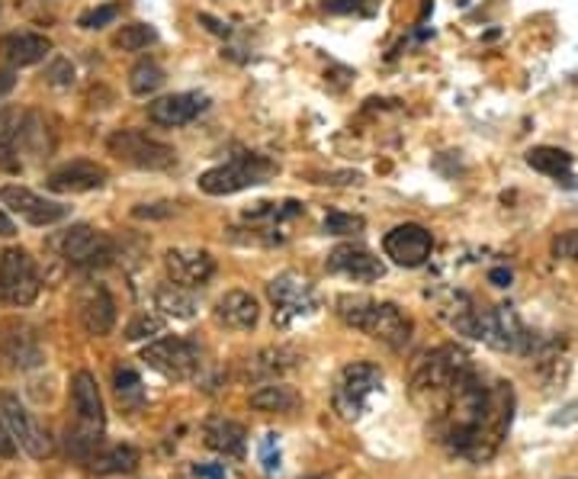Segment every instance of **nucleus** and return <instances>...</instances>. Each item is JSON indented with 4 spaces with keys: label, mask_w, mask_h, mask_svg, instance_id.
<instances>
[{
    "label": "nucleus",
    "mask_w": 578,
    "mask_h": 479,
    "mask_svg": "<svg viewBox=\"0 0 578 479\" xmlns=\"http://www.w3.org/2000/svg\"><path fill=\"white\" fill-rule=\"evenodd\" d=\"M514 415V392L508 383H486L476 370H469L454 390L431 409L434 432L466 460H489L511 428Z\"/></svg>",
    "instance_id": "1"
},
{
    "label": "nucleus",
    "mask_w": 578,
    "mask_h": 479,
    "mask_svg": "<svg viewBox=\"0 0 578 479\" xmlns=\"http://www.w3.org/2000/svg\"><path fill=\"white\" fill-rule=\"evenodd\" d=\"M337 315L351 328L370 335V338L389 345V348H405L412 342V319L396 303H376L367 297H341Z\"/></svg>",
    "instance_id": "2"
},
{
    "label": "nucleus",
    "mask_w": 578,
    "mask_h": 479,
    "mask_svg": "<svg viewBox=\"0 0 578 479\" xmlns=\"http://www.w3.org/2000/svg\"><path fill=\"white\" fill-rule=\"evenodd\" d=\"M469 370H476L473 360H469V354L463 348H456V345H444V348L424 354L412 377L414 402H421L427 412L437 409L441 399L454 390Z\"/></svg>",
    "instance_id": "3"
},
{
    "label": "nucleus",
    "mask_w": 578,
    "mask_h": 479,
    "mask_svg": "<svg viewBox=\"0 0 578 479\" xmlns=\"http://www.w3.org/2000/svg\"><path fill=\"white\" fill-rule=\"evenodd\" d=\"M277 175V165L264 155H238L219 168H209L207 175H200V190L209 197H229L238 190H248L257 183H267Z\"/></svg>",
    "instance_id": "4"
},
{
    "label": "nucleus",
    "mask_w": 578,
    "mask_h": 479,
    "mask_svg": "<svg viewBox=\"0 0 578 479\" xmlns=\"http://www.w3.org/2000/svg\"><path fill=\"white\" fill-rule=\"evenodd\" d=\"M382 387V370L373 367V364H347L341 374H337V383H334V412L347 422L360 419L367 409H370V399Z\"/></svg>",
    "instance_id": "5"
},
{
    "label": "nucleus",
    "mask_w": 578,
    "mask_h": 479,
    "mask_svg": "<svg viewBox=\"0 0 578 479\" xmlns=\"http://www.w3.org/2000/svg\"><path fill=\"white\" fill-rule=\"evenodd\" d=\"M55 248L65 261L71 267H81V270H97V267H107L116 258V245L110 235L103 232H93L90 225H71L68 232H62L55 238Z\"/></svg>",
    "instance_id": "6"
},
{
    "label": "nucleus",
    "mask_w": 578,
    "mask_h": 479,
    "mask_svg": "<svg viewBox=\"0 0 578 479\" xmlns=\"http://www.w3.org/2000/svg\"><path fill=\"white\" fill-rule=\"evenodd\" d=\"M110 152L132 165V168H142V171H165L177 161L174 148L158 142V138H148L145 132L138 130H120L110 135Z\"/></svg>",
    "instance_id": "7"
},
{
    "label": "nucleus",
    "mask_w": 578,
    "mask_h": 479,
    "mask_svg": "<svg viewBox=\"0 0 578 479\" xmlns=\"http://www.w3.org/2000/svg\"><path fill=\"white\" fill-rule=\"evenodd\" d=\"M40 270L26 252L10 248L0 255V300L3 303L30 305L40 297Z\"/></svg>",
    "instance_id": "8"
},
{
    "label": "nucleus",
    "mask_w": 578,
    "mask_h": 479,
    "mask_svg": "<svg viewBox=\"0 0 578 479\" xmlns=\"http://www.w3.org/2000/svg\"><path fill=\"white\" fill-rule=\"evenodd\" d=\"M267 293H270V303H274V319L284 328L292 325V319H305V315L315 312V293H312L309 280L292 274V270L274 277L267 283Z\"/></svg>",
    "instance_id": "9"
},
{
    "label": "nucleus",
    "mask_w": 578,
    "mask_h": 479,
    "mask_svg": "<svg viewBox=\"0 0 578 479\" xmlns=\"http://www.w3.org/2000/svg\"><path fill=\"white\" fill-rule=\"evenodd\" d=\"M142 360L167 380H190L200 367V348L184 338H158L142 350Z\"/></svg>",
    "instance_id": "10"
},
{
    "label": "nucleus",
    "mask_w": 578,
    "mask_h": 479,
    "mask_svg": "<svg viewBox=\"0 0 578 479\" xmlns=\"http://www.w3.org/2000/svg\"><path fill=\"white\" fill-rule=\"evenodd\" d=\"M0 415H3V422H7L13 441H16L30 457L42 460V457L52 454V437L42 432L40 422L33 419V412H30L13 392H3V396H0Z\"/></svg>",
    "instance_id": "11"
},
{
    "label": "nucleus",
    "mask_w": 578,
    "mask_h": 479,
    "mask_svg": "<svg viewBox=\"0 0 578 479\" xmlns=\"http://www.w3.org/2000/svg\"><path fill=\"white\" fill-rule=\"evenodd\" d=\"M0 203L13 213V216L26 219L30 225H55L62 219H68V207L65 203H55V200H45L36 190L30 187H20V183H7L0 190Z\"/></svg>",
    "instance_id": "12"
},
{
    "label": "nucleus",
    "mask_w": 578,
    "mask_h": 479,
    "mask_svg": "<svg viewBox=\"0 0 578 479\" xmlns=\"http://www.w3.org/2000/svg\"><path fill=\"white\" fill-rule=\"evenodd\" d=\"M382 252H386V258H392L399 267H421L434 252V238H431V232L424 225L405 222V225H396L392 232H386Z\"/></svg>",
    "instance_id": "13"
},
{
    "label": "nucleus",
    "mask_w": 578,
    "mask_h": 479,
    "mask_svg": "<svg viewBox=\"0 0 578 479\" xmlns=\"http://www.w3.org/2000/svg\"><path fill=\"white\" fill-rule=\"evenodd\" d=\"M209 107V100L203 93H170L162 97L155 103H148V120L158 123V126H187L193 123L203 110Z\"/></svg>",
    "instance_id": "14"
},
{
    "label": "nucleus",
    "mask_w": 578,
    "mask_h": 479,
    "mask_svg": "<svg viewBox=\"0 0 578 479\" xmlns=\"http://www.w3.org/2000/svg\"><path fill=\"white\" fill-rule=\"evenodd\" d=\"M107 168L97 161H68L58 171H52L45 187L55 193H87V190H100L107 183Z\"/></svg>",
    "instance_id": "15"
},
{
    "label": "nucleus",
    "mask_w": 578,
    "mask_h": 479,
    "mask_svg": "<svg viewBox=\"0 0 578 479\" xmlns=\"http://www.w3.org/2000/svg\"><path fill=\"white\" fill-rule=\"evenodd\" d=\"M167 274L170 280L184 283V287H203L209 283V277L215 274V261L209 252H193V248H174L165 255Z\"/></svg>",
    "instance_id": "16"
},
{
    "label": "nucleus",
    "mask_w": 578,
    "mask_h": 479,
    "mask_svg": "<svg viewBox=\"0 0 578 479\" xmlns=\"http://www.w3.org/2000/svg\"><path fill=\"white\" fill-rule=\"evenodd\" d=\"M329 270L334 274H344L351 280H360V283H370L382 277V261L370 255L367 248H357V245H341L329 255Z\"/></svg>",
    "instance_id": "17"
},
{
    "label": "nucleus",
    "mask_w": 578,
    "mask_h": 479,
    "mask_svg": "<svg viewBox=\"0 0 578 479\" xmlns=\"http://www.w3.org/2000/svg\"><path fill=\"white\" fill-rule=\"evenodd\" d=\"M71 405H75V415H78V425H87V428H100L103 432V399H100V387L93 380V374H75L71 380Z\"/></svg>",
    "instance_id": "18"
},
{
    "label": "nucleus",
    "mask_w": 578,
    "mask_h": 479,
    "mask_svg": "<svg viewBox=\"0 0 578 479\" xmlns=\"http://www.w3.org/2000/svg\"><path fill=\"white\" fill-rule=\"evenodd\" d=\"M48 52H52V43H48L45 36H40V33H30V30L7 33V36L0 40V55H3L13 68L40 65Z\"/></svg>",
    "instance_id": "19"
},
{
    "label": "nucleus",
    "mask_w": 578,
    "mask_h": 479,
    "mask_svg": "<svg viewBox=\"0 0 578 479\" xmlns=\"http://www.w3.org/2000/svg\"><path fill=\"white\" fill-rule=\"evenodd\" d=\"M260 319V305L245 290H232L215 303V322L235 332H251Z\"/></svg>",
    "instance_id": "20"
},
{
    "label": "nucleus",
    "mask_w": 578,
    "mask_h": 479,
    "mask_svg": "<svg viewBox=\"0 0 578 479\" xmlns=\"http://www.w3.org/2000/svg\"><path fill=\"white\" fill-rule=\"evenodd\" d=\"M81 322L87 335H110L116 325V303L107 293V287H93L81 303Z\"/></svg>",
    "instance_id": "21"
},
{
    "label": "nucleus",
    "mask_w": 578,
    "mask_h": 479,
    "mask_svg": "<svg viewBox=\"0 0 578 479\" xmlns=\"http://www.w3.org/2000/svg\"><path fill=\"white\" fill-rule=\"evenodd\" d=\"M207 444L212 450L225 454V457H242L245 454V444H248V432L245 425L238 422H229V419H215L207 425Z\"/></svg>",
    "instance_id": "22"
},
{
    "label": "nucleus",
    "mask_w": 578,
    "mask_h": 479,
    "mask_svg": "<svg viewBox=\"0 0 578 479\" xmlns=\"http://www.w3.org/2000/svg\"><path fill=\"white\" fill-rule=\"evenodd\" d=\"M527 165L540 171V175H549V177H563V183H569V187H576V180L569 177V168H573V155L569 152H563V148H553V145H537V148H531L527 152Z\"/></svg>",
    "instance_id": "23"
},
{
    "label": "nucleus",
    "mask_w": 578,
    "mask_h": 479,
    "mask_svg": "<svg viewBox=\"0 0 578 479\" xmlns=\"http://www.w3.org/2000/svg\"><path fill=\"white\" fill-rule=\"evenodd\" d=\"M155 303L165 315H174V319H193L197 315V297L190 293V287L177 283V280H167L155 290Z\"/></svg>",
    "instance_id": "24"
},
{
    "label": "nucleus",
    "mask_w": 578,
    "mask_h": 479,
    "mask_svg": "<svg viewBox=\"0 0 578 479\" xmlns=\"http://www.w3.org/2000/svg\"><path fill=\"white\" fill-rule=\"evenodd\" d=\"M23 135V113L16 107L0 110V168L16 171V142Z\"/></svg>",
    "instance_id": "25"
},
{
    "label": "nucleus",
    "mask_w": 578,
    "mask_h": 479,
    "mask_svg": "<svg viewBox=\"0 0 578 479\" xmlns=\"http://www.w3.org/2000/svg\"><path fill=\"white\" fill-rule=\"evenodd\" d=\"M138 467V450L132 444H116L107 450H97V457L90 460V470L100 477H113V474H132Z\"/></svg>",
    "instance_id": "26"
},
{
    "label": "nucleus",
    "mask_w": 578,
    "mask_h": 479,
    "mask_svg": "<svg viewBox=\"0 0 578 479\" xmlns=\"http://www.w3.org/2000/svg\"><path fill=\"white\" fill-rule=\"evenodd\" d=\"M0 350H3V357H7L10 364H16V367H36L42 360L40 345H36L33 335L23 332V328H10V332L3 335V342H0Z\"/></svg>",
    "instance_id": "27"
},
{
    "label": "nucleus",
    "mask_w": 578,
    "mask_h": 479,
    "mask_svg": "<svg viewBox=\"0 0 578 479\" xmlns=\"http://www.w3.org/2000/svg\"><path fill=\"white\" fill-rule=\"evenodd\" d=\"M251 405L260 409V412H292L299 405V396L284 383H270V387H260L251 396Z\"/></svg>",
    "instance_id": "28"
},
{
    "label": "nucleus",
    "mask_w": 578,
    "mask_h": 479,
    "mask_svg": "<svg viewBox=\"0 0 578 479\" xmlns=\"http://www.w3.org/2000/svg\"><path fill=\"white\" fill-rule=\"evenodd\" d=\"M162 85H165V71H162L155 62H138V65L132 68L129 88H132L135 97H148V93H155Z\"/></svg>",
    "instance_id": "29"
},
{
    "label": "nucleus",
    "mask_w": 578,
    "mask_h": 479,
    "mask_svg": "<svg viewBox=\"0 0 578 479\" xmlns=\"http://www.w3.org/2000/svg\"><path fill=\"white\" fill-rule=\"evenodd\" d=\"M155 40H158V33H155V26H148V23H129V26H123V30L116 33V45H120L123 52H142V48H148Z\"/></svg>",
    "instance_id": "30"
},
{
    "label": "nucleus",
    "mask_w": 578,
    "mask_h": 479,
    "mask_svg": "<svg viewBox=\"0 0 578 479\" xmlns=\"http://www.w3.org/2000/svg\"><path fill=\"white\" fill-rule=\"evenodd\" d=\"M113 387H116V392H120V399L123 402H142V396H145V390H142V377L132 370V367H116V374H113Z\"/></svg>",
    "instance_id": "31"
},
{
    "label": "nucleus",
    "mask_w": 578,
    "mask_h": 479,
    "mask_svg": "<svg viewBox=\"0 0 578 479\" xmlns=\"http://www.w3.org/2000/svg\"><path fill=\"white\" fill-rule=\"evenodd\" d=\"M162 332H165V322H162L158 315L142 312V315H135V319L129 322L125 338H129V342H142V338H148V335H162Z\"/></svg>",
    "instance_id": "32"
},
{
    "label": "nucleus",
    "mask_w": 578,
    "mask_h": 479,
    "mask_svg": "<svg viewBox=\"0 0 578 479\" xmlns=\"http://www.w3.org/2000/svg\"><path fill=\"white\" fill-rule=\"evenodd\" d=\"M116 16H120V3H103V7H93V10L81 13L78 26H81V30H103V26H110Z\"/></svg>",
    "instance_id": "33"
},
{
    "label": "nucleus",
    "mask_w": 578,
    "mask_h": 479,
    "mask_svg": "<svg viewBox=\"0 0 578 479\" xmlns=\"http://www.w3.org/2000/svg\"><path fill=\"white\" fill-rule=\"evenodd\" d=\"M325 232H329V235H354V232H364V216H354V213H329V216H325Z\"/></svg>",
    "instance_id": "34"
},
{
    "label": "nucleus",
    "mask_w": 578,
    "mask_h": 479,
    "mask_svg": "<svg viewBox=\"0 0 578 479\" xmlns=\"http://www.w3.org/2000/svg\"><path fill=\"white\" fill-rule=\"evenodd\" d=\"M553 258H563V261H578V229H569V232H559L553 238Z\"/></svg>",
    "instance_id": "35"
},
{
    "label": "nucleus",
    "mask_w": 578,
    "mask_h": 479,
    "mask_svg": "<svg viewBox=\"0 0 578 479\" xmlns=\"http://www.w3.org/2000/svg\"><path fill=\"white\" fill-rule=\"evenodd\" d=\"M48 78H52V85H58V88H71V85H75V65H71L68 58H58V62L48 68Z\"/></svg>",
    "instance_id": "36"
},
{
    "label": "nucleus",
    "mask_w": 578,
    "mask_h": 479,
    "mask_svg": "<svg viewBox=\"0 0 578 479\" xmlns=\"http://www.w3.org/2000/svg\"><path fill=\"white\" fill-rule=\"evenodd\" d=\"M132 216L135 219H167V216H174V207L170 203H142V207H135L132 210Z\"/></svg>",
    "instance_id": "37"
},
{
    "label": "nucleus",
    "mask_w": 578,
    "mask_h": 479,
    "mask_svg": "<svg viewBox=\"0 0 578 479\" xmlns=\"http://www.w3.org/2000/svg\"><path fill=\"white\" fill-rule=\"evenodd\" d=\"M274 447H277V435L264 437V444H260V457H264V467H267L270 474L280 467V450H274Z\"/></svg>",
    "instance_id": "38"
},
{
    "label": "nucleus",
    "mask_w": 578,
    "mask_h": 479,
    "mask_svg": "<svg viewBox=\"0 0 578 479\" xmlns=\"http://www.w3.org/2000/svg\"><path fill=\"white\" fill-rule=\"evenodd\" d=\"M0 457H16V441L10 435V428H7V422H3V415H0Z\"/></svg>",
    "instance_id": "39"
},
{
    "label": "nucleus",
    "mask_w": 578,
    "mask_h": 479,
    "mask_svg": "<svg viewBox=\"0 0 578 479\" xmlns=\"http://www.w3.org/2000/svg\"><path fill=\"white\" fill-rule=\"evenodd\" d=\"M573 422H578V402H569L559 415L549 419V425H573Z\"/></svg>",
    "instance_id": "40"
},
{
    "label": "nucleus",
    "mask_w": 578,
    "mask_h": 479,
    "mask_svg": "<svg viewBox=\"0 0 578 479\" xmlns=\"http://www.w3.org/2000/svg\"><path fill=\"white\" fill-rule=\"evenodd\" d=\"M193 477L197 479H225V467H209V464H197L193 467Z\"/></svg>",
    "instance_id": "41"
},
{
    "label": "nucleus",
    "mask_w": 578,
    "mask_h": 479,
    "mask_svg": "<svg viewBox=\"0 0 578 479\" xmlns=\"http://www.w3.org/2000/svg\"><path fill=\"white\" fill-rule=\"evenodd\" d=\"M357 7H360V0H325V10H331V13H351Z\"/></svg>",
    "instance_id": "42"
},
{
    "label": "nucleus",
    "mask_w": 578,
    "mask_h": 479,
    "mask_svg": "<svg viewBox=\"0 0 578 479\" xmlns=\"http://www.w3.org/2000/svg\"><path fill=\"white\" fill-rule=\"evenodd\" d=\"M489 280H492L496 287H511V270H508V267H496V270L489 274Z\"/></svg>",
    "instance_id": "43"
},
{
    "label": "nucleus",
    "mask_w": 578,
    "mask_h": 479,
    "mask_svg": "<svg viewBox=\"0 0 578 479\" xmlns=\"http://www.w3.org/2000/svg\"><path fill=\"white\" fill-rule=\"evenodd\" d=\"M13 235H16V225H13V219L0 210V238H13Z\"/></svg>",
    "instance_id": "44"
},
{
    "label": "nucleus",
    "mask_w": 578,
    "mask_h": 479,
    "mask_svg": "<svg viewBox=\"0 0 578 479\" xmlns=\"http://www.w3.org/2000/svg\"><path fill=\"white\" fill-rule=\"evenodd\" d=\"M13 85H16L13 71H0V97H3V93H10V90H13Z\"/></svg>",
    "instance_id": "45"
},
{
    "label": "nucleus",
    "mask_w": 578,
    "mask_h": 479,
    "mask_svg": "<svg viewBox=\"0 0 578 479\" xmlns=\"http://www.w3.org/2000/svg\"><path fill=\"white\" fill-rule=\"evenodd\" d=\"M200 20H203V23H209V30H212V33H219V36H225V33H229V26H222V23H215V20H212V16H207V13H203Z\"/></svg>",
    "instance_id": "46"
}]
</instances>
